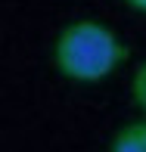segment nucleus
<instances>
[{
    "mask_svg": "<svg viewBox=\"0 0 146 152\" xmlns=\"http://www.w3.org/2000/svg\"><path fill=\"white\" fill-rule=\"evenodd\" d=\"M128 62V44L93 19H78L59 31L53 44V65L62 78L78 84H96L115 75Z\"/></svg>",
    "mask_w": 146,
    "mask_h": 152,
    "instance_id": "1",
    "label": "nucleus"
},
{
    "mask_svg": "<svg viewBox=\"0 0 146 152\" xmlns=\"http://www.w3.org/2000/svg\"><path fill=\"white\" fill-rule=\"evenodd\" d=\"M109 152H146L143 134H140V121L118 130V134L112 137V143H109Z\"/></svg>",
    "mask_w": 146,
    "mask_h": 152,
    "instance_id": "2",
    "label": "nucleus"
},
{
    "mask_svg": "<svg viewBox=\"0 0 146 152\" xmlns=\"http://www.w3.org/2000/svg\"><path fill=\"white\" fill-rule=\"evenodd\" d=\"M131 96H134V106L146 115V59L134 68V78H131Z\"/></svg>",
    "mask_w": 146,
    "mask_h": 152,
    "instance_id": "3",
    "label": "nucleus"
},
{
    "mask_svg": "<svg viewBox=\"0 0 146 152\" xmlns=\"http://www.w3.org/2000/svg\"><path fill=\"white\" fill-rule=\"evenodd\" d=\"M124 3H128L131 10H137V12H146V0H124Z\"/></svg>",
    "mask_w": 146,
    "mask_h": 152,
    "instance_id": "4",
    "label": "nucleus"
},
{
    "mask_svg": "<svg viewBox=\"0 0 146 152\" xmlns=\"http://www.w3.org/2000/svg\"><path fill=\"white\" fill-rule=\"evenodd\" d=\"M140 134H143V146H146V121H140Z\"/></svg>",
    "mask_w": 146,
    "mask_h": 152,
    "instance_id": "5",
    "label": "nucleus"
}]
</instances>
